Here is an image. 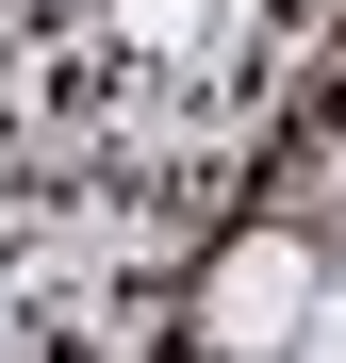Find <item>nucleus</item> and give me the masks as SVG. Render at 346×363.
Segmentation results:
<instances>
[{
    "mask_svg": "<svg viewBox=\"0 0 346 363\" xmlns=\"http://www.w3.org/2000/svg\"><path fill=\"white\" fill-rule=\"evenodd\" d=\"M313 314H330V248H313L297 215L214 231V248H198V281H182L198 363H297V347H313Z\"/></svg>",
    "mask_w": 346,
    "mask_h": 363,
    "instance_id": "obj_1",
    "label": "nucleus"
}]
</instances>
